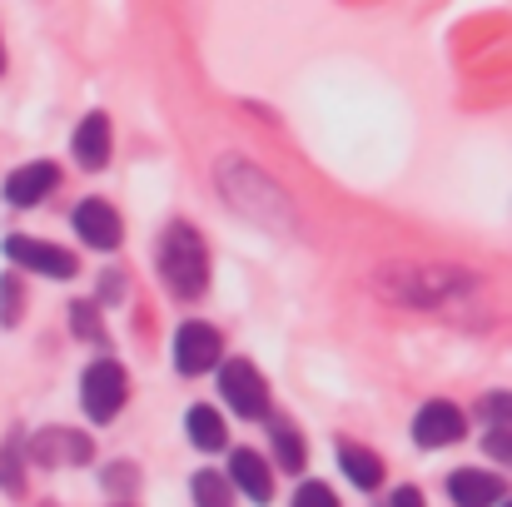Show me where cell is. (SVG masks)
<instances>
[{
  "label": "cell",
  "instance_id": "6",
  "mask_svg": "<svg viewBox=\"0 0 512 507\" xmlns=\"http://www.w3.org/2000/svg\"><path fill=\"white\" fill-rule=\"evenodd\" d=\"M458 438H463V408H453L443 398L418 408V418H413V443L418 448H448Z\"/></svg>",
  "mask_w": 512,
  "mask_h": 507
},
{
  "label": "cell",
  "instance_id": "3",
  "mask_svg": "<svg viewBox=\"0 0 512 507\" xmlns=\"http://www.w3.org/2000/svg\"><path fill=\"white\" fill-rule=\"evenodd\" d=\"M219 393H224V403H229L239 418H264V413H269V383H264V373H259L254 363H244V358H229V363L219 368Z\"/></svg>",
  "mask_w": 512,
  "mask_h": 507
},
{
  "label": "cell",
  "instance_id": "10",
  "mask_svg": "<svg viewBox=\"0 0 512 507\" xmlns=\"http://www.w3.org/2000/svg\"><path fill=\"white\" fill-rule=\"evenodd\" d=\"M229 478H234V488L249 498V503H269L274 498V478H269V463L254 453V448H239L234 458H229Z\"/></svg>",
  "mask_w": 512,
  "mask_h": 507
},
{
  "label": "cell",
  "instance_id": "20",
  "mask_svg": "<svg viewBox=\"0 0 512 507\" xmlns=\"http://www.w3.org/2000/svg\"><path fill=\"white\" fill-rule=\"evenodd\" d=\"M70 324L80 338H100V319H95V304H75L70 309Z\"/></svg>",
  "mask_w": 512,
  "mask_h": 507
},
{
  "label": "cell",
  "instance_id": "22",
  "mask_svg": "<svg viewBox=\"0 0 512 507\" xmlns=\"http://www.w3.org/2000/svg\"><path fill=\"white\" fill-rule=\"evenodd\" d=\"M105 483H110V488H120V493H130V488H135V468H130V463H115Z\"/></svg>",
  "mask_w": 512,
  "mask_h": 507
},
{
  "label": "cell",
  "instance_id": "15",
  "mask_svg": "<svg viewBox=\"0 0 512 507\" xmlns=\"http://www.w3.org/2000/svg\"><path fill=\"white\" fill-rule=\"evenodd\" d=\"M274 458H279V468L284 473H304V463H309V448H304V433L294 428V423H274Z\"/></svg>",
  "mask_w": 512,
  "mask_h": 507
},
{
  "label": "cell",
  "instance_id": "7",
  "mask_svg": "<svg viewBox=\"0 0 512 507\" xmlns=\"http://www.w3.org/2000/svg\"><path fill=\"white\" fill-rule=\"evenodd\" d=\"M75 234H80L90 249H115V244L125 239V224H120V214H115L105 199H85V204L75 209Z\"/></svg>",
  "mask_w": 512,
  "mask_h": 507
},
{
  "label": "cell",
  "instance_id": "13",
  "mask_svg": "<svg viewBox=\"0 0 512 507\" xmlns=\"http://www.w3.org/2000/svg\"><path fill=\"white\" fill-rule=\"evenodd\" d=\"M339 468L348 473V483L363 488V493L383 483V458L368 453V448H358V443H339Z\"/></svg>",
  "mask_w": 512,
  "mask_h": 507
},
{
  "label": "cell",
  "instance_id": "25",
  "mask_svg": "<svg viewBox=\"0 0 512 507\" xmlns=\"http://www.w3.org/2000/svg\"><path fill=\"white\" fill-rule=\"evenodd\" d=\"M40 507H55V503H40Z\"/></svg>",
  "mask_w": 512,
  "mask_h": 507
},
{
  "label": "cell",
  "instance_id": "4",
  "mask_svg": "<svg viewBox=\"0 0 512 507\" xmlns=\"http://www.w3.org/2000/svg\"><path fill=\"white\" fill-rule=\"evenodd\" d=\"M219 353H224V338L219 329H209V324H179V334H174V368L184 373V378H194V373H209L214 363H219Z\"/></svg>",
  "mask_w": 512,
  "mask_h": 507
},
{
  "label": "cell",
  "instance_id": "1",
  "mask_svg": "<svg viewBox=\"0 0 512 507\" xmlns=\"http://www.w3.org/2000/svg\"><path fill=\"white\" fill-rule=\"evenodd\" d=\"M160 274H165L174 299H199L204 294V284H209V254H204V239L189 224H170L165 229Z\"/></svg>",
  "mask_w": 512,
  "mask_h": 507
},
{
  "label": "cell",
  "instance_id": "16",
  "mask_svg": "<svg viewBox=\"0 0 512 507\" xmlns=\"http://www.w3.org/2000/svg\"><path fill=\"white\" fill-rule=\"evenodd\" d=\"M189 493H194V503L199 507H234V488H229V478L224 473H194L189 478Z\"/></svg>",
  "mask_w": 512,
  "mask_h": 507
},
{
  "label": "cell",
  "instance_id": "9",
  "mask_svg": "<svg viewBox=\"0 0 512 507\" xmlns=\"http://www.w3.org/2000/svg\"><path fill=\"white\" fill-rule=\"evenodd\" d=\"M55 184H60V169L50 165V160H35V165H20L5 179V199L20 204V209H30V204H40L45 194H55Z\"/></svg>",
  "mask_w": 512,
  "mask_h": 507
},
{
  "label": "cell",
  "instance_id": "8",
  "mask_svg": "<svg viewBox=\"0 0 512 507\" xmlns=\"http://www.w3.org/2000/svg\"><path fill=\"white\" fill-rule=\"evenodd\" d=\"M90 438L85 433H75V428H45V433H35V443H30V458L35 463H45V468H55V463H90Z\"/></svg>",
  "mask_w": 512,
  "mask_h": 507
},
{
  "label": "cell",
  "instance_id": "21",
  "mask_svg": "<svg viewBox=\"0 0 512 507\" xmlns=\"http://www.w3.org/2000/svg\"><path fill=\"white\" fill-rule=\"evenodd\" d=\"M488 453H493V458H503V463L512 458V448H508V423H493V428H488Z\"/></svg>",
  "mask_w": 512,
  "mask_h": 507
},
{
  "label": "cell",
  "instance_id": "14",
  "mask_svg": "<svg viewBox=\"0 0 512 507\" xmlns=\"http://www.w3.org/2000/svg\"><path fill=\"white\" fill-rule=\"evenodd\" d=\"M184 428H189V443H194V448H204V453L224 448V418H219L209 403H194L189 418H184Z\"/></svg>",
  "mask_w": 512,
  "mask_h": 507
},
{
  "label": "cell",
  "instance_id": "11",
  "mask_svg": "<svg viewBox=\"0 0 512 507\" xmlns=\"http://www.w3.org/2000/svg\"><path fill=\"white\" fill-rule=\"evenodd\" d=\"M70 155H75L80 169H105V160H110V120H105V115H85V120L75 125Z\"/></svg>",
  "mask_w": 512,
  "mask_h": 507
},
{
  "label": "cell",
  "instance_id": "5",
  "mask_svg": "<svg viewBox=\"0 0 512 507\" xmlns=\"http://www.w3.org/2000/svg\"><path fill=\"white\" fill-rule=\"evenodd\" d=\"M5 259H15V264H25L30 274H45V279H75L80 274L70 249H55V244H40V239H20V234L5 239Z\"/></svg>",
  "mask_w": 512,
  "mask_h": 507
},
{
  "label": "cell",
  "instance_id": "18",
  "mask_svg": "<svg viewBox=\"0 0 512 507\" xmlns=\"http://www.w3.org/2000/svg\"><path fill=\"white\" fill-rule=\"evenodd\" d=\"M0 488H5V493H20V488H25V463H20V443H5V448H0Z\"/></svg>",
  "mask_w": 512,
  "mask_h": 507
},
{
  "label": "cell",
  "instance_id": "12",
  "mask_svg": "<svg viewBox=\"0 0 512 507\" xmlns=\"http://www.w3.org/2000/svg\"><path fill=\"white\" fill-rule=\"evenodd\" d=\"M448 498L458 507H493L503 498V483H498V473H483V468H458L453 478H448Z\"/></svg>",
  "mask_w": 512,
  "mask_h": 507
},
{
  "label": "cell",
  "instance_id": "17",
  "mask_svg": "<svg viewBox=\"0 0 512 507\" xmlns=\"http://www.w3.org/2000/svg\"><path fill=\"white\" fill-rule=\"evenodd\" d=\"M20 314H25L20 274H5V279H0V324H5V329H15V324H20Z\"/></svg>",
  "mask_w": 512,
  "mask_h": 507
},
{
  "label": "cell",
  "instance_id": "24",
  "mask_svg": "<svg viewBox=\"0 0 512 507\" xmlns=\"http://www.w3.org/2000/svg\"><path fill=\"white\" fill-rule=\"evenodd\" d=\"M0 70H5V45H0Z\"/></svg>",
  "mask_w": 512,
  "mask_h": 507
},
{
  "label": "cell",
  "instance_id": "23",
  "mask_svg": "<svg viewBox=\"0 0 512 507\" xmlns=\"http://www.w3.org/2000/svg\"><path fill=\"white\" fill-rule=\"evenodd\" d=\"M388 507H428V498H423L418 488H393V498H388Z\"/></svg>",
  "mask_w": 512,
  "mask_h": 507
},
{
  "label": "cell",
  "instance_id": "26",
  "mask_svg": "<svg viewBox=\"0 0 512 507\" xmlns=\"http://www.w3.org/2000/svg\"><path fill=\"white\" fill-rule=\"evenodd\" d=\"M503 507H508V503H503Z\"/></svg>",
  "mask_w": 512,
  "mask_h": 507
},
{
  "label": "cell",
  "instance_id": "2",
  "mask_svg": "<svg viewBox=\"0 0 512 507\" xmlns=\"http://www.w3.org/2000/svg\"><path fill=\"white\" fill-rule=\"evenodd\" d=\"M125 398H130L125 368H120L115 358H95V363L85 368V378H80V403H85V413H90L95 423H110V418L125 408Z\"/></svg>",
  "mask_w": 512,
  "mask_h": 507
},
{
  "label": "cell",
  "instance_id": "19",
  "mask_svg": "<svg viewBox=\"0 0 512 507\" xmlns=\"http://www.w3.org/2000/svg\"><path fill=\"white\" fill-rule=\"evenodd\" d=\"M294 507H339V498H334L329 483H304V488L294 493Z\"/></svg>",
  "mask_w": 512,
  "mask_h": 507
}]
</instances>
